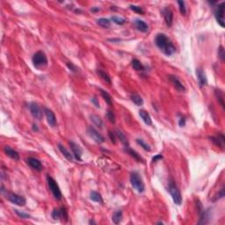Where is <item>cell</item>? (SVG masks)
<instances>
[{
  "label": "cell",
  "instance_id": "5bb4252c",
  "mask_svg": "<svg viewBox=\"0 0 225 225\" xmlns=\"http://www.w3.org/2000/svg\"><path fill=\"white\" fill-rule=\"evenodd\" d=\"M26 163L27 165L34 170L37 171V172H42L43 170L42 164L41 163L40 160H38L37 158H34V157H28L26 159Z\"/></svg>",
  "mask_w": 225,
  "mask_h": 225
},
{
  "label": "cell",
  "instance_id": "f1b7e54d",
  "mask_svg": "<svg viewBox=\"0 0 225 225\" xmlns=\"http://www.w3.org/2000/svg\"><path fill=\"white\" fill-rule=\"evenodd\" d=\"M97 24L103 28H108V27H110L111 21L110 20H108V19L101 18V19H98L97 20Z\"/></svg>",
  "mask_w": 225,
  "mask_h": 225
},
{
  "label": "cell",
  "instance_id": "f6af8a7d",
  "mask_svg": "<svg viewBox=\"0 0 225 225\" xmlns=\"http://www.w3.org/2000/svg\"><path fill=\"white\" fill-rule=\"evenodd\" d=\"M161 159H163V156H162L161 154H157L152 158V162L153 163H156V162H157L158 160H161Z\"/></svg>",
  "mask_w": 225,
  "mask_h": 225
},
{
  "label": "cell",
  "instance_id": "484cf974",
  "mask_svg": "<svg viewBox=\"0 0 225 225\" xmlns=\"http://www.w3.org/2000/svg\"><path fill=\"white\" fill-rule=\"evenodd\" d=\"M130 98H131L132 102L137 106H141L143 105V99L137 93H132L130 95Z\"/></svg>",
  "mask_w": 225,
  "mask_h": 225
},
{
  "label": "cell",
  "instance_id": "74e56055",
  "mask_svg": "<svg viewBox=\"0 0 225 225\" xmlns=\"http://www.w3.org/2000/svg\"><path fill=\"white\" fill-rule=\"evenodd\" d=\"M223 197H224V188L222 187L221 190L218 192L216 195L214 196V198H213V201H217V200H220V199L223 198Z\"/></svg>",
  "mask_w": 225,
  "mask_h": 225
},
{
  "label": "cell",
  "instance_id": "1f68e13d",
  "mask_svg": "<svg viewBox=\"0 0 225 225\" xmlns=\"http://www.w3.org/2000/svg\"><path fill=\"white\" fill-rule=\"evenodd\" d=\"M91 120L93 122L97 127H98L99 128H102L103 127V121H102L101 118L98 116V115H91Z\"/></svg>",
  "mask_w": 225,
  "mask_h": 225
},
{
  "label": "cell",
  "instance_id": "ffe728a7",
  "mask_svg": "<svg viewBox=\"0 0 225 225\" xmlns=\"http://www.w3.org/2000/svg\"><path fill=\"white\" fill-rule=\"evenodd\" d=\"M58 149L60 150V152L62 153L63 155H64V157L68 160V161L70 162H72L73 159H74V156H73V154H71V153L69 151L68 149H66L65 147H64V145L61 144V143H58Z\"/></svg>",
  "mask_w": 225,
  "mask_h": 225
},
{
  "label": "cell",
  "instance_id": "277c9868",
  "mask_svg": "<svg viewBox=\"0 0 225 225\" xmlns=\"http://www.w3.org/2000/svg\"><path fill=\"white\" fill-rule=\"evenodd\" d=\"M168 192L170 193L171 196L173 200V202L176 205H181L182 195H181V193L179 191L178 187H177V185L175 184L173 180H171L168 184Z\"/></svg>",
  "mask_w": 225,
  "mask_h": 225
},
{
  "label": "cell",
  "instance_id": "836d02e7",
  "mask_svg": "<svg viewBox=\"0 0 225 225\" xmlns=\"http://www.w3.org/2000/svg\"><path fill=\"white\" fill-rule=\"evenodd\" d=\"M51 217L53 219L55 220H59L62 218V211H61V208H55L52 213H51Z\"/></svg>",
  "mask_w": 225,
  "mask_h": 225
},
{
  "label": "cell",
  "instance_id": "d4e9b609",
  "mask_svg": "<svg viewBox=\"0 0 225 225\" xmlns=\"http://www.w3.org/2000/svg\"><path fill=\"white\" fill-rule=\"evenodd\" d=\"M90 199L97 203H103V198L101 194L96 191H92L90 193Z\"/></svg>",
  "mask_w": 225,
  "mask_h": 225
},
{
  "label": "cell",
  "instance_id": "7a4b0ae2",
  "mask_svg": "<svg viewBox=\"0 0 225 225\" xmlns=\"http://www.w3.org/2000/svg\"><path fill=\"white\" fill-rule=\"evenodd\" d=\"M130 183L134 189H136L138 193H143L145 190V185L143 178L141 177L139 172H133L130 174Z\"/></svg>",
  "mask_w": 225,
  "mask_h": 225
},
{
  "label": "cell",
  "instance_id": "ab89813d",
  "mask_svg": "<svg viewBox=\"0 0 225 225\" xmlns=\"http://www.w3.org/2000/svg\"><path fill=\"white\" fill-rule=\"evenodd\" d=\"M14 212H15V214L17 215L18 217H20V218H22V219H29L30 218V216L28 215V214H26V213H24V212H20V211L18 210V209H14Z\"/></svg>",
  "mask_w": 225,
  "mask_h": 225
},
{
  "label": "cell",
  "instance_id": "d590c367",
  "mask_svg": "<svg viewBox=\"0 0 225 225\" xmlns=\"http://www.w3.org/2000/svg\"><path fill=\"white\" fill-rule=\"evenodd\" d=\"M178 8H179V12L182 15H185L187 13V7H186V4L184 1H178Z\"/></svg>",
  "mask_w": 225,
  "mask_h": 225
},
{
  "label": "cell",
  "instance_id": "ac0fdd59",
  "mask_svg": "<svg viewBox=\"0 0 225 225\" xmlns=\"http://www.w3.org/2000/svg\"><path fill=\"white\" fill-rule=\"evenodd\" d=\"M4 153L6 154L7 157H9L10 158H12V159H13V160L18 161V160L20 159V155H19V153H18L16 150H14L13 149H12L11 147H9V146H4Z\"/></svg>",
  "mask_w": 225,
  "mask_h": 225
},
{
  "label": "cell",
  "instance_id": "603a6c76",
  "mask_svg": "<svg viewBox=\"0 0 225 225\" xmlns=\"http://www.w3.org/2000/svg\"><path fill=\"white\" fill-rule=\"evenodd\" d=\"M115 136L121 142V143H122L125 147H128V146H129V143H128V141H127V137H126V136H125L121 130L117 129V130L115 131Z\"/></svg>",
  "mask_w": 225,
  "mask_h": 225
},
{
  "label": "cell",
  "instance_id": "4316f807",
  "mask_svg": "<svg viewBox=\"0 0 225 225\" xmlns=\"http://www.w3.org/2000/svg\"><path fill=\"white\" fill-rule=\"evenodd\" d=\"M99 92H100V94H101L102 98H104V100L106 101V103H107L109 106H112L113 105V98L111 97V95L106 91L103 89H99Z\"/></svg>",
  "mask_w": 225,
  "mask_h": 225
},
{
  "label": "cell",
  "instance_id": "9c48e42d",
  "mask_svg": "<svg viewBox=\"0 0 225 225\" xmlns=\"http://www.w3.org/2000/svg\"><path fill=\"white\" fill-rule=\"evenodd\" d=\"M29 110H30V113H31V115H33L34 118H35L36 120H39V121H41V120L42 119L43 117L42 110V108L40 107V106H39L38 104H36V103H34V102L30 103Z\"/></svg>",
  "mask_w": 225,
  "mask_h": 225
},
{
  "label": "cell",
  "instance_id": "7402d4cb",
  "mask_svg": "<svg viewBox=\"0 0 225 225\" xmlns=\"http://www.w3.org/2000/svg\"><path fill=\"white\" fill-rule=\"evenodd\" d=\"M125 151H126V152H127V154H129V155H130V156H131L132 157H134V158H135V159H136V160L137 162H140V163H141V162H142V163L143 162V159L142 158V157H141L140 155H139L138 153L136 152V150L132 149L131 148L129 147V146H128V147H126V148H125Z\"/></svg>",
  "mask_w": 225,
  "mask_h": 225
},
{
  "label": "cell",
  "instance_id": "7c38bea8",
  "mask_svg": "<svg viewBox=\"0 0 225 225\" xmlns=\"http://www.w3.org/2000/svg\"><path fill=\"white\" fill-rule=\"evenodd\" d=\"M69 144L70 146V149H71V151H72V154L75 159L77 160V161H82V153H83V150L81 149V147L78 144H76V143H74L73 141H70L69 142Z\"/></svg>",
  "mask_w": 225,
  "mask_h": 225
},
{
  "label": "cell",
  "instance_id": "f546056e",
  "mask_svg": "<svg viewBox=\"0 0 225 225\" xmlns=\"http://www.w3.org/2000/svg\"><path fill=\"white\" fill-rule=\"evenodd\" d=\"M97 74H98V76H100L102 79L105 81L106 83H107V84H109V85H110L111 77H110V76H109V75H108V74L106 72V71H104V70H97Z\"/></svg>",
  "mask_w": 225,
  "mask_h": 225
},
{
  "label": "cell",
  "instance_id": "c3c4849f",
  "mask_svg": "<svg viewBox=\"0 0 225 225\" xmlns=\"http://www.w3.org/2000/svg\"><path fill=\"white\" fill-rule=\"evenodd\" d=\"M33 130L35 132H38L39 131V128H38V126L36 125V124H33Z\"/></svg>",
  "mask_w": 225,
  "mask_h": 225
},
{
  "label": "cell",
  "instance_id": "3957f363",
  "mask_svg": "<svg viewBox=\"0 0 225 225\" xmlns=\"http://www.w3.org/2000/svg\"><path fill=\"white\" fill-rule=\"evenodd\" d=\"M32 62L36 69L45 68L48 65L47 55L43 51H38L33 55Z\"/></svg>",
  "mask_w": 225,
  "mask_h": 225
},
{
  "label": "cell",
  "instance_id": "cb8c5ba5",
  "mask_svg": "<svg viewBox=\"0 0 225 225\" xmlns=\"http://www.w3.org/2000/svg\"><path fill=\"white\" fill-rule=\"evenodd\" d=\"M131 65L133 69L136 71H144L145 67L143 64L141 63L138 59H133L131 62Z\"/></svg>",
  "mask_w": 225,
  "mask_h": 225
},
{
  "label": "cell",
  "instance_id": "b9f144b4",
  "mask_svg": "<svg viewBox=\"0 0 225 225\" xmlns=\"http://www.w3.org/2000/svg\"><path fill=\"white\" fill-rule=\"evenodd\" d=\"M61 208V211H62V219L63 220H64L65 222L68 221V213H67V210H66V208H64V207H62Z\"/></svg>",
  "mask_w": 225,
  "mask_h": 225
},
{
  "label": "cell",
  "instance_id": "e575fe53",
  "mask_svg": "<svg viewBox=\"0 0 225 225\" xmlns=\"http://www.w3.org/2000/svg\"><path fill=\"white\" fill-rule=\"evenodd\" d=\"M136 143H137V144L140 145L141 147L144 149V150H146V151H150V150H151L149 145L148 144V143H146L143 140H142V139H136Z\"/></svg>",
  "mask_w": 225,
  "mask_h": 225
},
{
  "label": "cell",
  "instance_id": "ba28073f",
  "mask_svg": "<svg viewBox=\"0 0 225 225\" xmlns=\"http://www.w3.org/2000/svg\"><path fill=\"white\" fill-rule=\"evenodd\" d=\"M197 206H198V212H199V215H200V221H199V224H206L208 223L209 220H210V214H209V211L204 209L202 208V205L200 203V201L198 200L197 201Z\"/></svg>",
  "mask_w": 225,
  "mask_h": 225
},
{
  "label": "cell",
  "instance_id": "bcb514c9",
  "mask_svg": "<svg viewBox=\"0 0 225 225\" xmlns=\"http://www.w3.org/2000/svg\"><path fill=\"white\" fill-rule=\"evenodd\" d=\"M92 102L94 104V106H96V107H98V108H99L100 107V106H99V102H98V98H96V97H94V98H92Z\"/></svg>",
  "mask_w": 225,
  "mask_h": 225
},
{
  "label": "cell",
  "instance_id": "7dc6e473",
  "mask_svg": "<svg viewBox=\"0 0 225 225\" xmlns=\"http://www.w3.org/2000/svg\"><path fill=\"white\" fill-rule=\"evenodd\" d=\"M178 125L179 127H184L186 125V119L185 118H180V120L178 121Z\"/></svg>",
  "mask_w": 225,
  "mask_h": 225
},
{
  "label": "cell",
  "instance_id": "7bdbcfd3",
  "mask_svg": "<svg viewBox=\"0 0 225 225\" xmlns=\"http://www.w3.org/2000/svg\"><path fill=\"white\" fill-rule=\"evenodd\" d=\"M67 67L69 68V70H70L72 72H77L78 71V68L75 66L72 63H67Z\"/></svg>",
  "mask_w": 225,
  "mask_h": 225
},
{
  "label": "cell",
  "instance_id": "ee69618b",
  "mask_svg": "<svg viewBox=\"0 0 225 225\" xmlns=\"http://www.w3.org/2000/svg\"><path fill=\"white\" fill-rule=\"evenodd\" d=\"M108 136H109V137H110L112 143H116V138H117V137H116V136H115V133L109 131L108 132Z\"/></svg>",
  "mask_w": 225,
  "mask_h": 225
},
{
  "label": "cell",
  "instance_id": "6da1fadb",
  "mask_svg": "<svg viewBox=\"0 0 225 225\" xmlns=\"http://www.w3.org/2000/svg\"><path fill=\"white\" fill-rule=\"evenodd\" d=\"M155 43L157 47L167 56H170L172 54H174L176 51V47L174 46V44L172 42V41L165 34H157L155 38Z\"/></svg>",
  "mask_w": 225,
  "mask_h": 225
},
{
  "label": "cell",
  "instance_id": "30bf717a",
  "mask_svg": "<svg viewBox=\"0 0 225 225\" xmlns=\"http://www.w3.org/2000/svg\"><path fill=\"white\" fill-rule=\"evenodd\" d=\"M87 133H88V135H89L90 137H91V138H92L96 143L100 144V143H103L105 142V138H104V137H103V136H102L93 127H88Z\"/></svg>",
  "mask_w": 225,
  "mask_h": 225
},
{
  "label": "cell",
  "instance_id": "8d00e7d4",
  "mask_svg": "<svg viewBox=\"0 0 225 225\" xmlns=\"http://www.w3.org/2000/svg\"><path fill=\"white\" fill-rule=\"evenodd\" d=\"M129 8L131 9L133 12H135L136 13H139V14H144V11L143 10V8L141 6H137V5H134V4H130L129 5Z\"/></svg>",
  "mask_w": 225,
  "mask_h": 225
},
{
  "label": "cell",
  "instance_id": "4fadbf2b",
  "mask_svg": "<svg viewBox=\"0 0 225 225\" xmlns=\"http://www.w3.org/2000/svg\"><path fill=\"white\" fill-rule=\"evenodd\" d=\"M168 77H169V79H170V81L172 82V84L173 86L175 87V89L177 90L178 92H179V93H185V92H186V90L187 89H186L185 85H183L182 82L179 80L177 76L170 75Z\"/></svg>",
  "mask_w": 225,
  "mask_h": 225
},
{
  "label": "cell",
  "instance_id": "83f0119b",
  "mask_svg": "<svg viewBox=\"0 0 225 225\" xmlns=\"http://www.w3.org/2000/svg\"><path fill=\"white\" fill-rule=\"evenodd\" d=\"M112 220L115 224H119L120 222L122 220V210H117L113 214Z\"/></svg>",
  "mask_w": 225,
  "mask_h": 225
},
{
  "label": "cell",
  "instance_id": "52a82bcc",
  "mask_svg": "<svg viewBox=\"0 0 225 225\" xmlns=\"http://www.w3.org/2000/svg\"><path fill=\"white\" fill-rule=\"evenodd\" d=\"M224 11H225V4L222 2L221 4H218V6L215 11V16L217 19L218 24L221 25L222 27L225 26L224 21Z\"/></svg>",
  "mask_w": 225,
  "mask_h": 225
},
{
  "label": "cell",
  "instance_id": "681fc988",
  "mask_svg": "<svg viewBox=\"0 0 225 225\" xmlns=\"http://www.w3.org/2000/svg\"><path fill=\"white\" fill-rule=\"evenodd\" d=\"M98 11H99V9L97 7V8H93L92 9V12H98Z\"/></svg>",
  "mask_w": 225,
  "mask_h": 225
},
{
  "label": "cell",
  "instance_id": "5b68a950",
  "mask_svg": "<svg viewBox=\"0 0 225 225\" xmlns=\"http://www.w3.org/2000/svg\"><path fill=\"white\" fill-rule=\"evenodd\" d=\"M47 182H48V187H49L51 193H52V194L54 195L55 200H62L63 194H62V192H61V189H60V187L59 186H58L57 182H56L52 177H50L49 175H48Z\"/></svg>",
  "mask_w": 225,
  "mask_h": 225
},
{
  "label": "cell",
  "instance_id": "e0dca14e",
  "mask_svg": "<svg viewBox=\"0 0 225 225\" xmlns=\"http://www.w3.org/2000/svg\"><path fill=\"white\" fill-rule=\"evenodd\" d=\"M196 75L198 77V81H199V85H200V88H202L203 86L207 85L208 81H207V76L206 74L203 71V70L201 69H197L196 70Z\"/></svg>",
  "mask_w": 225,
  "mask_h": 225
},
{
  "label": "cell",
  "instance_id": "d6986e66",
  "mask_svg": "<svg viewBox=\"0 0 225 225\" xmlns=\"http://www.w3.org/2000/svg\"><path fill=\"white\" fill-rule=\"evenodd\" d=\"M134 25L136 26V28L138 31H140L142 33H147L149 31V25H147L143 20H136L134 21Z\"/></svg>",
  "mask_w": 225,
  "mask_h": 225
},
{
  "label": "cell",
  "instance_id": "f35d334b",
  "mask_svg": "<svg viewBox=\"0 0 225 225\" xmlns=\"http://www.w3.org/2000/svg\"><path fill=\"white\" fill-rule=\"evenodd\" d=\"M106 116H107V119L109 120L111 123H115V115L114 114V112L112 110H107V113H106Z\"/></svg>",
  "mask_w": 225,
  "mask_h": 225
},
{
  "label": "cell",
  "instance_id": "4dcf8cb0",
  "mask_svg": "<svg viewBox=\"0 0 225 225\" xmlns=\"http://www.w3.org/2000/svg\"><path fill=\"white\" fill-rule=\"evenodd\" d=\"M215 94H216V97L217 98V101L221 104V106L224 108V97H223V93L221 90H216L215 91Z\"/></svg>",
  "mask_w": 225,
  "mask_h": 225
},
{
  "label": "cell",
  "instance_id": "8fae6325",
  "mask_svg": "<svg viewBox=\"0 0 225 225\" xmlns=\"http://www.w3.org/2000/svg\"><path fill=\"white\" fill-rule=\"evenodd\" d=\"M44 114H45V116L47 118V121L48 125L52 127H55L56 125H57V121H56V117H55V113L53 111L48 108V107H45L44 108Z\"/></svg>",
  "mask_w": 225,
  "mask_h": 225
},
{
  "label": "cell",
  "instance_id": "8992f818",
  "mask_svg": "<svg viewBox=\"0 0 225 225\" xmlns=\"http://www.w3.org/2000/svg\"><path fill=\"white\" fill-rule=\"evenodd\" d=\"M6 199L11 201L12 203L18 205L20 207H24L26 203V200H25V197H23L21 195H19L17 194H14V193H7L6 192V194H5Z\"/></svg>",
  "mask_w": 225,
  "mask_h": 225
},
{
  "label": "cell",
  "instance_id": "44dd1931",
  "mask_svg": "<svg viewBox=\"0 0 225 225\" xmlns=\"http://www.w3.org/2000/svg\"><path fill=\"white\" fill-rule=\"evenodd\" d=\"M139 115H140V117L142 118V120L143 121V122H144L146 125H148V126H151V125H152L151 117H150V115H149V114L147 111L143 110V109H141V110L139 111Z\"/></svg>",
  "mask_w": 225,
  "mask_h": 225
},
{
  "label": "cell",
  "instance_id": "d6a6232c",
  "mask_svg": "<svg viewBox=\"0 0 225 225\" xmlns=\"http://www.w3.org/2000/svg\"><path fill=\"white\" fill-rule=\"evenodd\" d=\"M111 20H113L114 23H115V24H117V25H124V24L127 22L126 19L119 17V16H113V17L111 18Z\"/></svg>",
  "mask_w": 225,
  "mask_h": 225
},
{
  "label": "cell",
  "instance_id": "60d3db41",
  "mask_svg": "<svg viewBox=\"0 0 225 225\" xmlns=\"http://www.w3.org/2000/svg\"><path fill=\"white\" fill-rule=\"evenodd\" d=\"M218 56H219V58L223 62L225 59V51H224V48H223V47L222 46H220L219 47V48H218Z\"/></svg>",
  "mask_w": 225,
  "mask_h": 225
},
{
  "label": "cell",
  "instance_id": "2e32d148",
  "mask_svg": "<svg viewBox=\"0 0 225 225\" xmlns=\"http://www.w3.org/2000/svg\"><path fill=\"white\" fill-rule=\"evenodd\" d=\"M210 140L212 141L213 143L217 145V146H218V147H220V148H222V149L224 148L225 138H224V136H223L222 133H219V134L217 135L216 136L210 137Z\"/></svg>",
  "mask_w": 225,
  "mask_h": 225
},
{
  "label": "cell",
  "instance_id": "9a60e30c",
  "mask_svg": "<svg viewBox=\"0 0 225 225\" xmlns=\"http://www.w3.org/2000/svg\"><path fill=\"white\" fill-rule=\"evenodd\" d=\"M163 16L165 18V21H166V25L168 26H171L172 25V20H173V13L172 11L171 10L169 7H165L162 11Z\"/></svg>",
  "mask_w": 225,
  "mask_h": 225
}]
</instances>
